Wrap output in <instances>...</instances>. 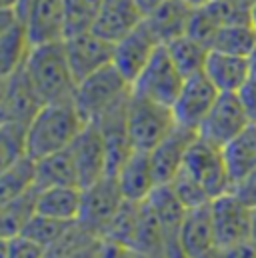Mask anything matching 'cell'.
Instances as JSON below:
<instances>
[{
    "label": "cell",
    "instance_id": "obj_1",
    "mask_svg": "<svg viewBox=\"0 0 256 258\" xmlns=\"http://www.w3.org/2000/svg\"><path fill=\"white\" fill-rule=\"evenodd\" d=\"M84 124L74 100L44 104L26 126V156L30 160H40L48 154L66 150Z\"/></svg>",
    "mask_w": 256,
    "mask_h": 258
},
{
    "label": "cell",
    "instance_id": "obj_2",
    "mask_svg": "<svg viewBox=\"0 0 256 258\" xmlns=\"http://www.w3.org/2000/svg\"><path fill=\"white\" fill-rule=\"evenodd\" d=\"M24 70L44 104L74 98L76 80L66 58L64 40L30 46Z\"/></svg>",
    "mask_w": 256,
    "mask_h": 258
},
{
    "label": "cell",
    "instance_id": "obj_3",
    "mask_svg": "<svg viewBox=\"0 0 256 258\" xmlns=\"http://www.w3.org/2000/svg\"><path fill=\"white\" fill-rule=\"evenodd\" d=\"M130 94H132V86L114 66L108 64L106 68L90 74L88 78L80 80L76 84L72 100L82 120L88 124V122H96L108 110L126 102Z\"/></svg>",
    "mask_w": 256,
    "mask_h": 258
},
{
    "label": "cell",
    "instance_id": "obj_4",
    "mask_svg": "<svg viewBox=\"0 0 256 258\" xmlns=\"http://www.w3.org/2000/svg\"><path fill=\"white\" fill-rule=\"evenodd\" d=\"M126 126L132 148L150 152L160 140H164L172 132L176 126V118L170 106L130 94L126 106Z\"/></svg>",
    "mask_w": 256,
    "mask_h": 258
},
{
    "label": "cell",
    "instance_id": "obj_5",
    "mask_svg": "<svg viewBox=\"0 0 256 258\" xmlns=\"http://www.w3.org/2000/svg\"><path fill=\"white\" fill-rule=\"evenodd\" d=\"M184 80L186 78L178 72L172 58L168 56L166 46H158L146 68L132 82V94L172 108L174 100L182 90Z\"/></svg>",
    "mask_w": 256,
    "mask_h": 258
},
{
    "label": "cell",
    "instance_id": "obj_6",
    "mask_svg": "<svg viewBox=\"0 0 256 258\" xmlns=\"http://www.w3.org/2000/svg\"><path fill=\"white\" fill-rule=\"evenodd\" d=\"M182 170H186L206 190L210 200L230 192L232 182H230V176H228V170L222 158V150L202 140L200 136H196V140L190 144Z\"/></svg>",
    "mask_w": 256,
    "mask_h": 258
},
{
    "label": "cell",
    "instance_id": "obj_7",
    "mask_svg": "<svg viewBox=\"0 0 256 258\" xmlns=\"http://www.w3.org/2000/svg\"><path fill=\"white\" fill-rule=\"evenodd\" d=\"M122 202L124 196L120 192L116 176H104L98 182L82 188L80 214L76 222L100 238L110 220L120 210Z\"/></svg>",
    "mask_w": 256,
    "mask_h": 258
},
{
    "label": "cell",
    "instance_id": "obj_8",
    "mask_svg": "<svg viewBox=\"0 0 256 258\" xmlns=\"http://www.w3.org/2000/svg\"><path fill=\"white\" fill-rule=\"evenodd\" d=\"M252 120L248 118L238 94H220L212 110L198 128V136L218 148L228 144L240 132L248 128Z\"/></svg>",
    "mask_w": 256,
    "mask_h": 258
},
{
    "label": "cell",
    "instance_id": "obj_9",
    "mask_svg": "<svg viewBox=\"0 0 256 258\" xmlns=\"http://www.w3.org/2000/svg\"><path fill=\"white\" fill-rule=\"evenodd\" d=\"M218 96H220L218 88L208 80L204 72L186 78L178 98L172 104L176 124L198 132L200 124L204 122L214 102L218 100Z\"/></svg>",
    "mask_w": 256,
    "mask_h": 258
},
{
    "label": "cell",
    "instance_id": "obj_10",
    "mask_svg": "<svg viewBox=\"0 0 256 258\" xmlns=\"http://www.w3.org/2000/svg\"><path fill=\"white\" fill-rule=\"evenodd\" d=\"M64 48H66V58H68V64L74 74L76 84L80 80L88 78L90 74L112 64L114 44L96 36L92 30L66 36Z\"/></svg>",
    "mask_w": 256,
    "mask_h": 258
},
{
    "label": "cell",
    "instance_id": "obj_11",
    "mask_svg": "<svg viewBox=\"0 0 256 258\" xmlns=\"http://www.w3.org/2000/svg\"><path fill=\"white\" fill-rule=\"evenodd\" d=\"M30 46L60 42L66 36V14L62 0H30L20 12Z\"/></svg>",
    "mask_w": 256,
    "mask_h": 258
},
{
    "label": "cell",
    "instance_id": "obj_12",
    "mask_svg": "<svg viewBox=\"0 0 256 258\" xmlns=\"http://www.w3.org/2000/svg\"><path fill=\"white\" fill-rule=\"evenodd\" d=\"M210 214L218 246H230L250 238L252 210L244 206L232 192H226L210 202Z\"/></svg>",
    "mask_w": 256,
    "mask_h": 258
},
{
    "label": "cell",
    "instance_id": "obj_13",
    "mask_svg": "<svg viewBox=\"0 0 256 258\" xmlns=\"http://www.w3.org/2000/svg\"><path fill=\"white\" fill-rule=\"evenodd\" d=\"M68 148L76 164L80 188H86L106 176V148L96 124H84Z\"/></svg>",
    "mask_w": 256,
    "mask_h": 258
},
{
    "label": "cell",
    "instance_id": "obj_14",
    "mask_svg": "<svg viewBox=\"0 0 256 258\" xmlns=\"http://www.w3.org/2000/svg\"><path fill=\"white\" fill-rule=\"evenodd\" d=\"M148 204L152 206V210L158 218L162 238H164L166 258H186L182 252V246H180V228H182V222H184V216L188 210L176 198L170 184L156 186L154 192L148 196Z\"/></svg>",
    "mask_w": 256,
    "mask_h": 258
},
{
    "label": "cell",
    "instance_id": "obj_15",
    "mask_svg": "<svg viewBox=\"0 0 256 258\" xmlns=\"http://www.w3.org/2000/svg\"><path fill=\"white\" fill-rule=\"evenodd\" d=\"M42 106L44 102L36 94L24 66L6 78L4 98L0 102V122H16L28 126Z\"/></svg>",
    "mask_w": 256,
    "mask_h": 258
},
{
    "label": "cell",
    "instance_id": "obj_16",
    "mask_svg": "<svg viewBox=\"0 0 256 258\" xmlns=\"http://www.w3.org/2000/svg\"><path fill=\"white\" fill-rule=\"evenodd\" d=\"M198 132L184 126H174L172 132L160 140L148 154H150V162H152V170H154V178L156 184H170L176 174L182 170L184 166V158L186 152L190 148V144L196 140Z\"/></svg>",
    "mask_w": 256,
    "mask_h": 258
},
{
    "label": "cell",
    "instance_id": "obj_17",
    "mask_svg": "<svg viewBox=\"0 0 256 258\" xmlns=\"http://www.w3.org/2000/svg\"><path fill=\"white\" fill-rule=\"evenodd\" d=\"M160 44L152 36V32L142 22L136 30H132L120 42L114 44L112 66L122 74V78L132 86V82L140 76V72L150 62L152 54Z\"/></svg>",
    "mask_w": 256,
    "mask_h": 258
},
{
    "label": "cell",
    "instance_id": "obj_18",
    "mask_svg": "<svg viewBox=\"0 0 256 258\" xmlns=\"http://www.w3.org/2000/svg\"><path fill=\"white\" fill-rule=\"evenodd\" d=\"M128 100L122 102V104H118L116 108L108 110L96 122H90V124L98 126L100 134H102V140H104V148H106V176H116L118 170L122 168V164L128 160V156L134 152L126 126Z\"/></svg>",
    "mask_w": 256,
    "mask_h": 258
},
{
    "label": "cell",
    "instance_id": "obj_19",
    "mask_svg": "<svg viewBox=\"0 0 256 258\" xmlns=\"http://www.w3.org/2000/svg\"><path fill=\"white\" fill-rule=\"evenodd\" d=\"M144 22V14L134 0H104L94 20L92 32L110 44L120 42Z\"/></svg>",
    "mask_w": 256,
    "mask_h": 258
},
{
    "label": "cell",
    "instance_id": "obj_20",
    "mask_svg": "<svg viewBox=\"0 0 256 258\" xmlns=\"http://www.w3.org/2000/svg\"><path fill=\"white\" fill-rule=\"evenodd\" d=\"M192 12L194 8L184 4L182 0H166L164 4H160L156 10H152L144 18V24L152 32L156 42L160 46H166L168 42L188 32Z\"/></svg>",
    "mask_w": 256,
    "mask_h": 258
},
{
    "label": "cell",
    "instance_id": "obj_21",
    "mask_svg": "<svg viewBox=\"0 0 256 258\" xmlns=\"http://www.w3.org/2000/svg\"><path fill=\"white\" fill-rule=\"evenodd\" d=\"M116 180H118V186H120L124 200H130V202L148 200V196L158 186L156 178H154L150 154L142 152V150H134L128 156L126 162L122 164V168L118 170Z\"/></svg>",
    "mask_w": 256,
    "mask_h": 258
},
{
    "label": "cell",
    "instance_id": "obj_22",
    "mask_svg": "<svg viewBox=\"0 0 256 258\" xmlns=\"http://www.w3.org/2000/svg\"><path fill=\"white\" fill-rule=\"evenodd\" d=\"M204 74L218 88L220 94H238L250 78V64L244 56L224 54L210 50L204 66Z\"/></svg>",
    "mask_w": 256,
    "mask_h": 258
},
{
    "label": "cell",
    "instance_id": "obj_23",
    "mask_svg": "<svg viewBox=\"0 0 256 258\" xmlns=\"http://www.w3.org/2000/svg\"><path fill=\"white\" fill-rule=\"evenodd\" d=\"M180 246L186 258H200L212 250L216 244V234H214V224H212V214H210V204L192 208L186 212L182 228H180Z\"/></svg>",
    "mask_w": 256,
    "mask_h": 258
},
{
    "label": "cell",
    "instance_id": "obj_24",
    "mask_svg": "<svg viewBox=\"0 0 256 258\" xmlns=\"http://www.w3.org/2000/svg\"><path fill=\"white\" fill-rule=\"evenodd\" d=\"M36 164V180L34 186L38 190L44 188H56V186H78V172L74 158L70 154V148L48 154L40 160H34Z\"/></svg>",
    "mask_w": 256,
    "mask_h": 258
},
{
    "label": "cell",
    "instance_id": "obj_25",
    "mask_svg": "<svg viewBox=\"0 0 256 258\" xmlns=\"http://www.w3.org/2000/svg\"><path fill=\"white\" fill-rule=\"evenodd\" d=\"M80 202H82V188L78 186L44 188L38 190L36 214L64 222H76L80 214Z\"/></svg>",
    "mask_w": 256,
    "mask_h": 258
},
{
    "label": "cell",
    "instance_id": "obj_26",
    "mask_svg": "<svg viewBox=\"0 0 256 258\" xmlns=\"http://www.w3.org/2000/svg\"><path fill=\"white\" fill-rule=\"evenodd\" d=\"M220 150L230 182L234 184L236 180H240L242 176H246L256 168V124H250L236 138L224 144Z\"/></svg>",
    "mask_w": 256,
    "mask_h": 258
},
{
    "label": "cell",
    "instance_id": "obj_27",
    "mask_svg": "<svg viewBox=\"0 0 256 258\" xmlns=\"http://www.w3.org/2000/svg\"><path fill=\"white\" fill-rule=\"evenodd\" d=\"M30 52V42L22 20H16L10 28L0 34V78H10L20 70Z\"/></svg>",
    "mask_w": 256,
    "mask_h": 258
},
{
    "label": "cell",
    "instance_id": "obj_28",
    "mask_svg": "<svg viewBox=\"0 0 256 258\" xmlns=\"http://www.w3.org/2000/svg\"><path fill=\"white\" fill-rule=\"evenodd\" d=\"M166 50H168V56L172 58L174 66L178 68V72L184 78L202 74L204 66H206V60H208V54H210V48L206 44L194 40L188 34L168 42Z\"/></svg>",
    "mask_w": 256,
    "mask_h": 258
},
{
    "label": "cell",
    "instance_id": "obj_29",
    "mask_svg": "<svg viewBox=\"0 0 256 258\" xmlns=\"http://www.w3.org/2000/svg\"><path fill=\"white\" fill-rule=\"evenodd\" d=\"M36 198H38V188L34 186L26 194L18 196L16 200L0 208V236L12 238L24 230L28 220L36 214Z\"/></svg>",
    "mask_w": 256,
    "mask_h": 258
},
{
    "label": "cell",
    "instance_id": "obj_30",
    "mask_svg": "<svg viewBox=\"0 0 256 258\" xmlns=\"http://www.w3.org/2000/svg\"><path fill=\"white\" fill-rule=\"evenodd\" d=\"M254 46L256 30L252 28L250 22H242V24H226V26H222L216 32V36H214V40L210 44V50L248 58L252 54Z\"/></svg>",
    "mask_w": 256,
    "mask_h": 258
},
{
    "label": "cell",
    "instance_id": "obj_31",
    "mask_svg": "<svg viewBox=\"0 0 256 258\" xmlns=\"http://www.w3.org/2000/svg\"><path fill=\"white\" fill-rule=\"evenodd\" d=\"M36 164L28 156L0 174V208L34 188Z\"/></svg>",
    "mask_w": 256,
    "mask_h": 258
},
{
    "label": "cell",
    "instance_id": "obj_32",
    "mask_svg": "<svg viewBox=\"0 0 256 258\" xmlns=\"http://www.w3.org/2000/svg\"><path fill=\"white\" fill-rule=\"evenodd\" d=\"M140 208L142 202H130L124 200L120 210L116 212V216L110 220V224L106 226V230L102 232L100 240H110V242H118L130 246L136 240V232H138V222H140Z\"/></svg>",
    "mask_w": 256,
    "mask_h": 258
},
{
    "label": "cell",
    "instance_id": "obj_33",
    "mask_svg": "<svg viewBox=\"0 0 256 258\" xmlns=\"http://www.w3.org/2000/svg\"><path fill=\"white\" fill-rule=\"evenodd\" d=\"M26 158V126L0 122V174Z\"/></svg>",
    "mask_w": 256,
    "mask_h": 258
},
{
    "label": "cell",
    "instance_id": "obj_34",
    "mask_svg": "<svg viewBox=\"0 0 256 258\" xmlns=\"http://www.w3.org/2000/svg\"><path fill=\"white\" fill-rule=\"evenodd\" d=\"M62 2L66 14V36H72L92 30L104 0H62Z\"/></svg>",
    "mask_w": 256,
    "mask_h": 258
},
{
    "label": "cell",
    "instance_id": "obj_35",
    "mask_svg": "<svg viewBox=\"0 0 256 258\" xmlns=\"http://www.w3.org/2000/svg\"><path fill=\"white\" fill-rule=\"evenodd\" d=\"M70 224H74V222H64V220L48 218V216H42V214H34L20 234L48 250L70 228Z\"/></svg>",
    "mask_w": 256,
    "mask_h": 258
},
{
    "label": "cell",
    "instance_id": "obj_36",
    "mask_svg": "<svg viewBox=\"0 0 256 258\" xmlns=\"http://www.w3.org/2000/svg\"><path fill=\"white\" fill-rule=\"evenodd\" d=\"M96 240H100L96 234H92L90 230H86L84 226H80L78 222L70 224V228L64 232L62 236L46 250V258H66L72 256L84 248H88L90 244H94Z\"/></svg>",
    "mask_w": 256,
    "mask_h": 258
},
{
    "label": "cell",
    "instance_id": "obj_37",
    "mask_svg": "<svg viewBox=\"0 0 256 258\" xmlns=\"http://www.w3.org/2000/svg\"><path fill=\"white\" fill-rule=\"evenodd\" d=\"M222 28V22L220 18L216 16V12L212 10L210 4L202 6V8H194L192 12V18H190V24H188V36H192L194 40L206 44L210 48L216 32Z\"/></svg>",
    "mask_w": 256,
    "mask_h": 258
},
{
    "label": "cell",
    "instance_id": "obj_38",
    "mask_svg": "<svg viewBox=\"0 0 256 258\" xmlns=\"http://www.w3.org/2000/svg\"><path fill=\"white\" fill-rule=\"evenodd\" d=\"M170 188L174 190L176 198L184 204L186 210H192V208H200V206H206L210 204V196L206 194V190L192 178L186 170H180L176 174V178L170 182Z\"/></svg>",
    "mask_w": 256,
    "mask_h": 258
},
{
    "label": "cell",
    "instance_id": "obj_39",
    "mask_svg": "<svg viewBox=\"0 0 256 258\" xmlns=\"http://www.w3.org/2000/svg\"><path fill=\"white\" fill-rule=\"evenodd\" d=\"M6 258H46V248L32 242L30 238L18 234V236L8 238Z\"/></svg>",
    "mask_w": 256,
    "mask_h": 258
},
{
    "label": "cell",
    "instance_id": "obj_40",
    "mask_svg": "<svg viewBox=\"0 0 256 258\" xmlns=\"http://www.w3.org/2000/svg\"><path fill=\"white\" fill-rule=\"evenodd\" d=\"M230 192L234 194L244 206H248L250 210L256 208V168L252 172H248L246 176H242L240 180H236L230 186Z\"/></svg>",
    "mask_w": 256,
    "mask_h": 258
},
{
    "label": "cell",
    "instance_id": "obj_41",
    "mask_svg": "<svg viewBox=\"0 0 256 258\" xmlns=\"http://www.w3.org/2000/svg\"><path fill=\"white\" fill-rule=\"evenodd\" d=\"M98 258H146L140 252H136L134 248L118 244V242H110V240H100V252Z\"/></svg>",
    "mask_w": 256,
    "mask_h": 258
},
{
    "label": "cell",
    "instance_id": "obj_42",
    "mask_svg": "<svg viewBox=\"0 0 256 258\" xmlns=\"http://www.w3.org/2000/svg\"><path fill=\"white\" fill-rule=\"evenodd\" d=\"M238 98H240V102H242V106H244L248 118L252 120V124H256V76L250 74L248 82L240 88Z\"/></svg>",
    "mask_w": 256,
    "mask_h": 258
},
{
    "label": "cell",
    "instance_id": "obj_43",
    "mask_svg": "<svg viewBox=\"0 0 256 258\" xmlns=\"http://www.w3.org/2000/svg\"><path fill=\"white\" fill-rule=\"evenodd\" d=\"M224 258H256V242L252 238H246L242 242L222 246Z\"/></svg>",
    "mask_w": 256,
    "mask_h": 258
},
{
    "label": "cell",
    "instance_id": "obj_44",
    "mask_svg": "<svg viewBox=\"0 0 256 258\" xmlns=\"http://www.w3.org/2000/svg\"><path fill=\"white\" fill-rule=\"evenodd\" d=\"M16 20H20L18 18V12L16 10H8V12H0V34L6 30V28H10Z\"/></svg>",
    "mask_w": 256,
    "mask_h": 258
},
{
    "label": "cell",
    "instance_id": "obj_45",
    "mask_svg": "<svg viewBox=\"0 0 256 258\" xmlns=\"http://www.w3.org/2000/svg\"><path fill=\"white\" fill-rule=\"evenodd\" d=\"M134 2H136V6L140 8V12L144 14V18H146L152 10H156V8H158L160 4H164L166 0H134Z\"/></svg>",
    "mask_w": 256,
    "mask_h": 258
},
{
    "label": "cell",
    "instance_id": "obj_46",
    "mask_svg": "<svg viewBox=\"0 0 256 258\" xmlns=\"http://www.w3.org/2000/svg\"><path fill=\"white\" fill-rule=\"evenodd\" d=\"M98 252H100V240H96L94 244H90L88 248L72 254V256H66V258H98Z\"/></svg>",
    "mask_w": 256,
    "mask_h": 258
},
{
    "label": "cell",
    "instance_id": "obj_47",
    "mask_svg": "<svg viewBox=\"0 0 256 258\" xmlns=\"http://www.w3.org/2000/svg\"><path fill=\"white\" fill-rule=\"evenodd\" d=\"M20 0H0V12H8V10H18Z\"/></svg>",
    "mask_w": 256,
    "mask_h": 258
},
{
    "label": "cell",
    "instance_id": "obj_48",
    "mask_svg": "<svg viewBox=\"0 0 256 258\" xmlns=\"http://www.w3.org/2000/svg\"><path fill=\"white\" fill-rule=\"evenodd\" d=\"M184 4H188L190 8H202V6H206V4H210L212 0H182Z\"/></svg>",
    "mask_w": 256,
    "mask_h": 258
},
{
    "label": "cell",
    "instance_id": "obj_49",
    "mask_svg": "<svg viewBox=\"0 0 256 258\" xmlns=\"http://www.w3.org/2000/svg\"><path fill=\"white\" fill-rule=\"evenodd\" d=\"M248 64H250V74L256 76V46H254V50H252V54L248 56Z\"/></svg>",
    "mask_w": 256,
    "mask_h": 258
},
{
    "label": "cell",
    "instance_id": "obj_50",
    "mask_svg": "<svg viewBox=\"0 0 256 258\" xmlns=\"http://www.w3.org/2000/svg\"><path fill=\"white\" fill-rule=\"evenodd\" d=\"M6 248H8V238L0 236V258H6Z\"/></svg>",
    "mask_w": 256,
    "mask_h": 258
},
{
    "label": "cell",
    "instance_id": "obj_51",
    "mask_svg": "<svg viewBox=\"0 0 256 258\" xmlns=\"http://www.w3.org/2000/svg\"><path fill=\"white\" fill-rule=\"evenodd\" d=\"M250 238L256 242V208L252 210V224H250Z\"/></svg>",
    "mask_w": 256,
    "mask_h": 258
},
{
    "label": "cell",
    "instance_id": "obj_52",
    "mask_svg": "<svg viewBox=\"0 0 256 258\" xmlns=\"http://www.w3.org/2000/svg\"><path fill=\"white\" fill-rule=\"evenodd\" d=\"M250 24H252V28L256 30V0L252 2V6H250Z\"/></svg>",
    "mask_w": 256,
    "mask_h": 258
},
{
    "label": "cell",
    "instance_id": "obj_53",
    "mask_svg": "<svg viewBox=\"0 0 256 258\" xmlns=\"http://www.w3.org/2000/svg\"><path fill=\"white\" fill-rule=\"evenodd\" d=\"M28 2H30V0H20V4H18V10H16V12H18V18H20V12L26 8V4H28Z\"/></svg>",
    "mask_w": 256,
    "mask_h": 258
},
{
    "label": "cell",
    "instance_id": "obj_54",
    "mask_svg": "<svg viewBox=\"0 0 256 258\" xmlns=\"http://www.w3.org/2000/svg\"><path fill=\"white\" fill-rule=\"evenodd\" d=\"M4 90H6V80L0 78V102H2V98H4Z\"/></svg>",
    "mask_w": 256,
    "mask_h": 258
},
{
    "label": "cell",
    "instance_id": "obj_55",
    "mask_svg": "<svg viewBox=\"0 0 256 258\" xmlns=\"http://www.w3.org/2000/svg\"><path fill=\"white\" fill-rule=\"evenodd\" d=\"M238 2H242V4H246V6H252L254 0H238Z\"/></svg>",
    "mask_w": 256,
    "mask_h": 258
}]
</instances>
